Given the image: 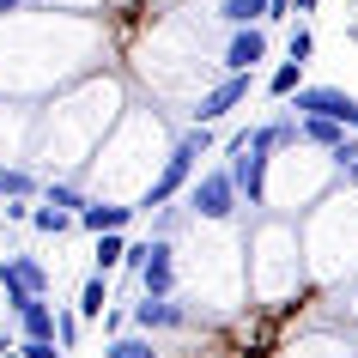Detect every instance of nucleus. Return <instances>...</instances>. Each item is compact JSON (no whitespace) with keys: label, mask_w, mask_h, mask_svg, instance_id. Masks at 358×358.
<instances>
[{"label":"nucleus","mask_w":358,"mask_h":358,"mask_svg":"<svg viewBox=\"0 0 358 358\" xmlns=\"http://www.w3.org/2000/svg\"><path fill=\"white\" fill-rule=\"evenodd\" d=\"M219 24H267V0H219Z\"/></svg>","instance_id":"13"},{"label":"nucleus","mask_w":358,"mask_h":358,"mask_svg":"<svg viewBox=\"0 0 358 358\" xmlns=\"http://www.w3.org/2000/svg\"><path fill=\"white\" fill-rule=\"evenodd\" d=\"M103 358H158V340H152L146 328H128V334H110Z\"/></svg>","instance_id":"12"},{"label":"nucleus","mask_w":358,"mask_h":358,"mask_svg":"<svg viewBox=\"0 0 358 358\" xmlns=\"http://www.w3.org/2000/svg\"><path fill=\"white\" fill-rule=\"evenodd\" d=\"M292 6H298V13H316V6H322V0H292Z\"/></svg>","instance_id":"26"},{"label":"nucleus","mask_w":358,"mask_h":358,"mask_svg":"<svg viewBox=\"0 0 358 358\" xmlns=\"http://www.w3.org/2000/svg\"><path fill=\"white\" fill-rule=\"evenodd\" d=\"M298 85H303V61H292V55H285L280 67L267 73V97H292Z\"/></svg>","instance_id":"16"},{"label":"nucleus","mask_w":358,"mask_h":358,"mask_svg":"<svg viewBox=\"0 0 358 358\" xmlns=\"http://www.w3.org/2000/svg\"><path fill=\"white\" fill-rule=\"evenodd\" d=\"M49 267L37 262V255H0V292H6V303L13 298H49Z\"/></svg>","instance_id":"5"},{"label":"nucleus","mask_w":358,"mask_h":358,"mask_svg":"<svg viewBox=\"0 0 358 358\" xmlns=\"http://www.w3.org/2000/svg\"><path fill=\"white\" fill-rule=\"evenodd\" d=\"M340 176H346V182L358 189V158H352V164H340Z\"/></svg>","instance_id":"25"},{"label":"nucleus","mask_w":358,"mask_h":358,"mask_svg":"<svg viewBox=\"0 0 358 358\" xmlns=\"http://www.w3.org/2000/svg\"><path fill=\"white\" fill-rule=\"evenodd\" d=\"M134 213H140V207H122V201H85L73 219H79V231L103 237V231H128V225H134Z\"/></svg>","instance_id":"9"},{"label":"nucleus","mask_w":358,"mask_h":358,"mask_svg":"<svg viewBox=\"0 0 358 358\" xmlns=\"http://www.w3.org/2000/svg\"><path fill=\"white\" fill-rule=\"evenodd\" d=\"M19 6H24V0H0V24L13 19V13H19Z\"/></svg>","instance_id":"24"},{"label":"nucleus","mask_w":358,"mask_h":358,"mask_svg":"<svg viewBox=\"0 0 358 358\" xmlns=\"http://www.w3.org/2000/svg\"><path fill=\"white\" fill-rule=\"evenodd\" d=\"M43 182H37V170H24V164H0V201H37Z\"/></svg>","instance_id":"11"},{"label":"nucleus","mask_w":358,"mask_h":358,"mask_svg":"<svg viewBox=\"0 0 358 358\" xmlns=\"http://www.w3.org/2000/svg\"><path fill=\"white\" fill-rule=\"evenodd\" d=\"M6 316H13V328H19L24 340H55L61 303H49V298H13V303H6Z\"/></svg>","instance_id":"8"},{"label":"nucleus","mask_w":358,"mask_h":358,"mask_svg":"<svg viewBox=\"0 0 358 358\" xmlns=\"http://www.w3.org/2000/svg\"><path fill=\"white\" fill-rule=\"evenodd\" d=\"M267 49H273V43H267V24H237L219 67H225V73H255V67L267 61Z\"/></svg>","instance_id":"7"},{"label":"nucleus","mask_w":358,"mask_h":358,"mask_svg":"<svg viewBox=\"0 0 358 358\" xmlns=\"http://www.w3.org/2000/svg\"><path fill=\"white\" fill-rule=\"evenodd\" d=\"M110 273H92V280H85V292H79V316L85 322H103V310H110Z\"/></svg>","instance_id":"14"},{"label":"nucleus","mask_w":358,"mask_h":358,"mask_svg":"<svg viewBox=\"0 0 358 358\" xmlns=\"http://www.w3.org/2000/svg\"><path fill=\"white\" fill-rule=\"evenodd\" d=\"M79 322H85L79 310H61V322H55V340H61V352H73V346H79Z\"/></svg>","instance_id":"21"},{"label":"nucleus","mask_w":358,"mask_h":358,"mask_svg":"<svg viewBox=\"0 0 358 358\" xmlns=\"http://www.w3.org/2000/svg\"><path fill=\"white\" fill-rule=\"evenodd\" d=\"M285 55L310 67V55H316V31H310V24H298V31H292V43H285Z\"/></svg>","instance_id":"20"},{"label":"nucleus","mask_w":358,"mask_h":358,"mask_svg":"<svg viewBox=\"0 0 358 358\" xmlns=\"http://www.w3.org/2000/svg\"><path fill=\"white\" fill-rule=\"evenodd\" d=\"M285 103H292L298 115H328V122H340L346 134H358V97L340 92V85H298Z\"/></svg>","instance_id":"3"},{"label":"nucleus","mask_w":358,"mask_h":358,"mask_svg":"<svg viewBox=\"0 0 358 358\" xmlns=\"http://www.w3.org/2000/svg\"><path fill=\"white\" fill-rule=\"evenodd\" d=\"M43 201H55V207H67V213H79V207H85L79 182H43Z\"/></svg>","instance_id":"18"},{"label":"nucleus","mask_w":358,"mask_h":358,"mask_svg":"<svg viewBox=\"0 0 358 358\" xmlns=\"http://www.w3.org/2000/svg\"><path fill=\"white\" fill-rule=\"evenodd\" d=\"M243 213V194H237V176H231V164H213L201 170L189 182V219L194 225H225V219H237Z\"/></svg>","instance_id":"2"},{"label":"nucleus","mask_w":358,"mask_h":358,"mask_svg":"<svg viewBox=\"0 0 358 358\" xmlns=\"http://www.w3.org/2000/svg\"><path fill=\"white\" fill-rule=\"evenodd\" d=\"M292 13H298L292 0H267V19H273V24H280V19H292Z\"/></svg>","instance_id":"23"},{"label":"nucleus","mask_w":358,"mask_h":358,"mask_svg":"<svg viewBox=\"0 0 358 358\" xmlns=\"http://www.w3.org/2000/svg\"><path fill=\"white\" fill-rule=\"evenodd\" d=\"M122 262H128V237L122 231H103L97 237V273H115Z\"/></svg>","instance_id":"17"},{"label":"nucleus","mask_w":358,"mask_h":358,"mask_svg":"<svg viewBox=\"0 0 358 358\" xmlns=\"http://www.w3.org/2000/svg\"><path fill=\"white\" fill-rule=\"evenodd\" d=\"M249 92H255V73H219L207 92L194 97V110H189V115L201 122V128H213L219 115H231L237 103H249Z\"/></svg>","instance_id":"4"},{"label":"nucleus","mask_w":358,"mask_h":358,"mask_svg":"<svg viewBox=\"0 0 358 358\" xmlns=\"http://www.w3.org/2000/svg\"><path fill=\"white\" fill-rule=\"evenodd\" d=\"M13 358H67V352H61V340H24V334H19Z\"/></svg>","instance_id":"19"},{"label":"nucleus","mask_w":358,"mask_h":358,"mask_svg":"<svg viewBox=\"0 0 358 358\" xmlns=\"http://www.w3.org/2000/svg\"><path fill=\"white\" fill-rule=\"evenodd\" d=\"M207 152H213V128H201V122H194V128L182 134V146H170V158L158 164V176H152L146 189H140V201H134V207H140V213L170 207V201H176V194L194 182V164H201Z\"/></svg>","instance_id":"1"},{"label":"nucleus","mask_w":358,"mask_h":358,"mask_svg":"<svg viewBox=\"0 0 358 358\" xmlns=\"http://www.w3.org/2000/svg\"><path fill=\"white\" fill-rule=\"evenodd\" d=\"M340 140H346V128H340V122H328V115H298V146L334 152Z\"/></svg>","instance_id":"10"},{"label":"nucleus","mask_w":358,"mask_h":358,"mask_svg":"<svg viewBox=\"0 0 358 358\" xmlns=\"http://www.w3.org/2000/svg\"><path fill=\"white\" fill-rule=\"evenodd\" d=\"M128 316H134V328H146V334H176V328L194 322V310L182 298H140V303H128Z\"/></svg>","instance_id":"6"},{"label":"nucleus","mask_w":358,"mask_h":358,"mask_svg":"<svg viewBox=\"0 0 358 358\" xmlns=\"http://www.w3.org/2000/svg\"><path fill=\"white\" fill-rule=\"evenodd\" d=\"M31 225H37L43 237H61V231H73L79 219H73L67 207H55V201H43V207H31Z\"/></svg>","instance_id":"15"},{"label":"nucleus","mask_w":358,"mask_h":358,"mask_svg":"<svg viewBox=\"0 0 358 358\" xmlns=\"http://www.w3.org/2000/svg\"><path fill=\"white\" fill-rule=\"evenodd\" d=\"M182 213H189V207H182ZM182 213L158 207V213H152V237H176V231H182Z\"/></svg>","instance_id":"22"}]
</instances>
